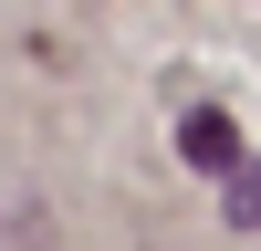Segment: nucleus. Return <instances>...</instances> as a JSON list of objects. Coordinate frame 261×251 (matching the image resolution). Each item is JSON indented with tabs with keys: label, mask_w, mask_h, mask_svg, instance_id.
Instances as JSON below:
<instances>
[{
	"label": "nucleus",
	"mask_w": 261,
	"mask_h": 251,
	"mask_svg": "<svg viewBox=\"0 0 261 251\" xmlns=\"http://www.w3.org/2000/svg\"><path fill=\"white\" fill-rule=\"evenodd\" d=\"M220 209L241 230H261V167H230V178H220Z\"/></svg>",
	"instance_id": "nucleus-2"
},
{
	"label": "nucleus",
	"mask_w": 261,
	"mask_h": 251,
	"mask_svg": "<svg viewBox=\"0 0 261 251\" xmlns=\"http://www.w3.org/2000/svg\"><path fill=\"white\" fill-rule=\"evenodd\" d=\"M178 146H188L199 167H220V178H230V167H251V157H241V136H230V115H188V126H178Z\"/></svg>",
	"instance_id": "nucleus-1"
}]
</instances>
